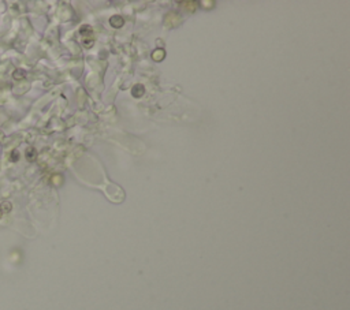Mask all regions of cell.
<instances>
[{
    "instance_id": "obj_1",
    "label": "cell",
    "mask_w": 350,
    "mask_h": 310,
    "mask_svg": "<svg viewBox=\"0 0 350 310\" xmlns=\"http://www.w3.org/2000/svg\"><path fill=\"white\" fill-rule=\"evenodd\" d=\"M13 77H14V79H22V78H25V71L21 70V68H16L15 71H14Z\"/></svg>"
},
{
    "instance_id": "obj_2",
    "label": "cell",
    "mask_w": 350,
    "mask_h": 310,
    "mask_svg": "<svg viewBox=\"0 0 350 310\" xmlns=\"http://www.w3.org/2000/svg\"><path fill=\"white\" fill-rule=\"evenodd\" d=\"M26 158L30 160V161H33L34 158H36V150H34L33 148H29L28 150H26Z\"/></svg>"
},
{
    "instance_id": "obj_3",
    "label": "cell",
    "mask_w": 350,
    "mask_h": 310,
    "mask_svg": "<svg viewBox=\"0 0 350 310\" xmlns=\"http://www.w3.org/2000/svg\"><path fill=\"white\" fill-rule=\"evenodd\" d=\"M0 211L1 212H10L11 211V204H10V202H3L1 206H0Z\"/></svg>"
},
{
    "instance_id": "obj_4",
    "label": "cell",
    "mask_w": 350,
    "mask_h": 310,
    "mask_svg": "<svg viewBox=\"0 0 350 310\" xmlns=\"http://www.w3.org/2000/svg\"><path fill=\"white\" fill-rule=\"evenodd\" d=\"M18 157H19L18 152H15V150H14L13 155H11V160H13V161H16V160H18Z\"/></svg>"
},
{
    "instance_id": "obj_5",
    "label": "cell",
    "mask_w": 350,
    "mask_h": 310,
    "mask_svg": "<svg viewBox=\"0 0 350 310\" xmlns=\"http://www.w3.org/2000/svg\"><path fill=\"white\" fill-rule=\"evenodd\" d=\"M1 214H3V212H1V211H0V217H1Z\"/></svg>"
}]
</instances>
